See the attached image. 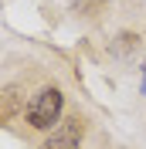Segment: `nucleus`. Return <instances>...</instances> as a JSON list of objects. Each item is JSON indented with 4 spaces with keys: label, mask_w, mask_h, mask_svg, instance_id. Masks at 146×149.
<instances>
[{
    "label": "nucleus",
    "mask_w": 146,
    "mask_h": 149,
    "mask_svg": "<svg viewBox=\"0 0 146 149\" xmlns=\"http://www.w3.org/2000/svg\"><path fill=\"white\" fill-rule=\"evenodd\" d=\"M143 92H146V65H143Z\"/></svg>",
    "instance_id": "39448f33"
},
{
    "label": "nucleus",
    "mask_w": 146,
    "mask_h": 149,
    "mask_svg": "<svg viewBox=\"0 0 146 149\" xmlns=\"http://www.w3.org/2000/svg\"><path fill=\"white\" fill-rule=\"evenodd\" d=\"M61 112H65V92L58 88V85H44V88L27 102L24 115H27V125H31V129L51 132L58 122H61Z\"/></svg>",
    "instance_id": "f257e3e1"
},
{
    "label": "nucleus",
    "mask_w": 146,
    "mask_h": 149,
    "mask_svg": "<svg viewBox=\"0 0 146 149\" xmlns=\"http://www.w3.org/2000/svg\"><path fill=\"white\" fill-rule=\"evenodd\" d=\"M82 136H85V122L78 115H68L48 132V139L41 142V149H78L82 146Z\"/></svg>",
    "instance_id": "f03ea898"
},
{
    "label": "nucleus",
    "mask_w": 146,
    "mask_h": 149,
    "mask_svg": "<svg viewBox=\"0 0 146 149\" xmlns=\"http://www.w3.org/2000/svg\"><path fill=\"white\" fill-rule=\"evenodd\" d=\"M24 85L10 81V85H0V125H7L10 119H17L24 112Z\"/></svg>",
    "instance_id": "7ed1b4c3"
},
{
    "label": "nucleus",
    "mask_w": 146,
    "mask_h": 149,
    "mask_svg": "<svg viewBox=\"0 0 146 149\" xmlns=\"http://www.w3.org/2000/svg\"><path fill=\"white\" fill-rule=\"evenodd\" d=\"M72 10L78 14V17H99V14L109 10V0H75Z\"/></svg>",
    "instance_id": "20e7f679"
}]
</instances>
